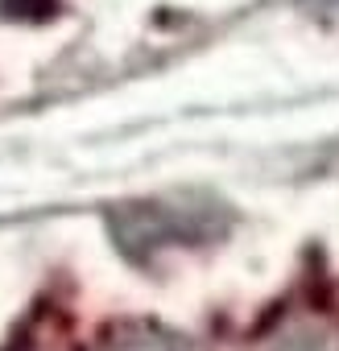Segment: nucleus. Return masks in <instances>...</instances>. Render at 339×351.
I'll return each mask as SVG.
<instances>
[{
    "label": "nucleus",
    "mask_w": 339,
    "mask_h": 351,
    "mask_svg": "<svg viewBox=\"0 0 339 351\" xmlns=\"http://www.w3.org/2000/svg\"><path fill=\"white\" fill-rule=\"evenodd\" d=\"M116 351H191L178 335H165V330H132V335H124L120 339V347Z\"/></svg>",
    "instance_id": "1"
},
{
    "label": "nucleus",
    "mask_w": 339,
    "mask_h": 351,
    "mask_svg": "<svg viewBox=\"0 0 339 351\" xmlns=\"http://www.w3.org/2000/svg\"><path fill=\"white\" fill-rule=\"evenodd\" d=\"M265 351H323V339L314 335V330H290V335H281L277 343H269Z\"/></svg>",
    "instance_id": "2"
}]
</instances>
